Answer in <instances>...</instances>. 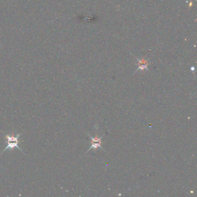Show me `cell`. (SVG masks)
Masks as SVG:
<instances>
[{"mask_svg": "<svg viewBox=\"0 0 197 197\" xmlns=\"http://www.w3.org/2000/svg\"><path fill=\"white\" fill-rule=\"evenodd\" d=\"M22 134V133L20 134H17L16 135V136H14V134H12V135L10 134H6L5 135V138L8 139V145L4 149V150L2 151V152L1 153V154H2L4 152H5V150H6L7 149H10V150H12L14 148H17V149H20V151L23 152L21 149H20L19 148V146H18V139L20 137V136Z\"/></svg>", "mask_w": 197, "mask_h": 197, "instance_id": "1", "label": "cell"}, {"mask_svg": "<svg viewBox=\"0 0 197 197\" xmlns=\"http://www.w3.org/2000/svg\"><path fill=\"white\" fill-rule=\"evenodd\" d=\"M89 136L90 137V139H91V145L90 148V149L86 152L90 151L91 149H94V150H97V149L98 148H100L102 149V148L101 147V143H102L101 139L102 138V137L104 135L102 136V137H100V138H98L97 136H96L95 138H92L90 135H89Z\"/></svg>", "mask_w": 197, "mask_h": 197, "instance_id": "2", "label": "cell"}, {"mask_svg": "<svg viewBox=\"0 0 197 197\" xmlns=\"http://www.w3.org/2000/svg\"><path fill=\"white\" fill-rule=\"evenodd\" d=\"M137 60L138 61V65L139 67L138 68V69H137V71L135 72H137V71H138L139 69H140L141 71H143L144 69L148 70V67L149 64V62H148V61L144 60V59L139 60L138 59H137Z\"/></svg>", "mask_w": 197, "mask_h": 197, "instance_id": "3", "label": "cell"}]
</instances>
